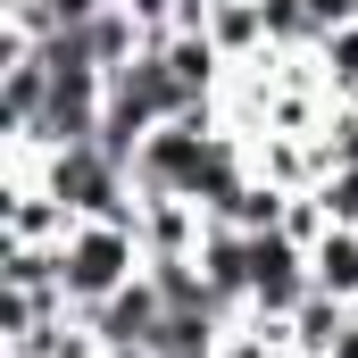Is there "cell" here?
<instances>
[{"instance_id": "8", "label": "cell", "mask_w": 358, "mask_h": 358, "mask_svg": "<svg viewBox=\"0 0 358 358\" xmlns=\"http://www.w3.org/2000/svg\"><path fill=\"white\" fill-rule=\"evenodd\" d=\"M308 267H317V292H334V300L358 308V225H325L308 242Z\"/></svg>"}, {"instance_id": "2", "label": "cell", "mask_w": 358, "mask_h": 358, "mask_svg": "<svg viewBox=\"0 0 358 358\" xmlns=\"http://www.w3.org/2000/svg\"><path fill=\"white\" fill-rule=\"evenodd\" d=\"M34 176L50 183V200H67V217H125V225H134V208H142L134 167H125L108 142H67V150H42V159H34Z\"/></svg>"}, {"instance_id": "11", "label": "cell", "mask_w": 358, "mask_h": 358, "mask_svg": "<svg viewBox=\"0 0 358 358\" xmlns=\"http://www.w3.org/2000/svg\"><path fill=\"white\" fill-rule=\"evenodd\" d=\"M317 76H325L334 100H358V25H334L317 42Z\"/></svg>"}, {"instance_id": "10", "label": "cell", "mask_w": 358, "mask_h": 358, "mask_svg": "<svg viewBox=\"0 0 358 358\" xmlns=\"http://www.w3.org/2000/svg\"><path fill=\"white\" fill-rule=\"evenodd\" d=\"M259 8H267V50H292L300 59V50L325 42V25L308 17V0H259Z\"/></svg>"}, {"instance_id": "7", "label": "cell", "mask_w": 358, "mask_h": 358, "mask_svg": "<svg viewBox=\"0 0 358 358\" xmlns=\"http://www.w3.org/2000/svg\"><path fill=\"white\" fill-rule=\"evenodd\" d=\"M200 34H208V42L242 67V59H259V50H267V8H259V0H217Z\"/></svg>"}, {"instance_id": "4", "label": "cell", "mask_w": 358, "mask_h": 358, "mask_svg": "<svg viewBox=\"0 0 358 358\" xmlns=\"http://www.w3.org/2000/svg\"><path fill=\"white\" fill-rule=\"evenodd\" d=\"M76 325H84V334H92V342H100L108 358H150V342H159V325H167V300H159V283H150V267H142L134 283H125V292H117V300H100V308H84Z\"/></svg>"}, {"instance_id": "14", "label": "cell", "mask_w": 358, "mask_h": 358, "mask_svg": "<svg viewBox=\"0 0 358 358\" xmlns=\"http://www.w3.org/2000/svg\"><path fill=\"white\" fill-rule=\"evenodd\" d=\"M325 358H358V317L342 325V334H334V350H325Z\"/></svg>"}, {"instance_id": "9", "label": "cell", "mask_w": 358, "mask_h": 358, "mask_svg": "<svg viewBox=\"0 0 358 358\" xmlns=\"http://www.w3.org/2000/svg\"><path fill=\"white\" fill-rule=\"evenodd\" d=\"M350 317H358L350 300H334V292H308V300H300V317H292V350H300V358H325V350H334V334H342Z\"/></svg>"}, {"instance_id": "5", "label": "cell", "mask_w": 358, "mask_h": 358, "mask_svg": "<svg viewBox=\"0 0 358 358\" xmlns=\"http://www.w3.org/2000/svg\"><path fill=\"white\" fill-rule=\"evenodd\" d=\"M134 234H142L150 259H200L208 217H200V200H142L134 208Z\"/></svg>"}, {"instance_id": "13", "label": "cell", "mask_w": 358, "mask_h": 358, "mask_svg": "<svg viewBox=\"0 0 358 358\" xmlns=\"http://www.w3.org/2000/svg\"><path fill=\"white\" fill-rule=\"evenodd\" d=\"M308 17L334 34V25H358V0H308Z\"/></svg>"}, {"instance_id": "1", "label": "cell", "mask_w": 358, "mask_h": 358, "mask_svg": "<svg viewBox=\"0 0 358 358\" xmlns=\"http://www.w3.org/2000/svg\"><path fill=\"white\" fill-rule=\"evenodd\" d=\"M142 267H150V250H142V234L125 217H76V234L59 242V283H67L76 317L100 308V300H117Z\"/></svg>"}, {"instance_id": "6", "label": "cell", "mask_w": 358, "mask_h": 358, "mask_svg": "<svg viewBox=\"0 0 358 358\" xmlns=\"http://www.w3.org/2000/svg\"><path fill=\"white\" fill-rule=\"evenodd\" d=\"M200 275H208V292H217L234 317H250V234H242V225H208Z\"/></svg>"}, {"instance_id": "12", "label": "cell", "mask_w": 358, "mask_h": 358, "mask_svg": "<svg viewBox=\"0 0 358 358\" xmlns=\"http://www.w3.org/2000/svg\"><path fill=\"white\" fill-rule=\"evenodd\" d=\"M325 150H334V167H358V100L334 108V125H325Z\"/></svg>"}, {"instance_id": "3", "label": "cell", "mask_w": 358, "mask_h": 358, "mask_svg": "<svg viewBox=\"0 0 358 358\" xmlns=\"http://www.w3.org/2000/svg\"><path fill=\"white\" fill-rule=\"evenodd\" d=\"M317 292L308 242L300 234H250V317H300V300Z\"/></svg>"}]
</instances>
